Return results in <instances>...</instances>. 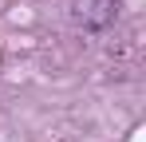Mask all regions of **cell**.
I'll return each instance as SVG.
<instances>
[{
  "label": "cell",
  "mask_w": 146,
  "mask_h": 142,
  "mask_svg": "<svg viewBox=\"0 0 146 142\" xmlns=\"http://www.w3.org/2000/svg\"><path fill=\"white\" fill-rule=\"evenodd\" d=\"M122 0H67V16L79 32H107L119 20Z\"/></svg>",
  "instance_id": "obj_1"
}]
</instances>
